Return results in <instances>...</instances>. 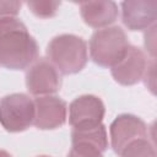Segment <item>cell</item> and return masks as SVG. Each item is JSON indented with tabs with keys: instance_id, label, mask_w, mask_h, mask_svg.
I'll list each match as a JSON object with an SVG mask.
<instances>
[{
	"instance_id": "1",
	"label": "cell",
	"mask_w": 157,
	"mask_h": 157,
	"mask_svg": "<svg viewBox=\"0 0 157 157\" xmlns=\"http://www.w3.org/2000/svg\"><path fill=\"white\" fill-rule=\"evenodd\" d=\"M39 47L26 25L17 17L0 20V65L10 70H26L37 59Z\"/></svg>"
},
{
	"instance_id": "2",
	"label": "cell",
	"mask_w": 157,
	"mask_h": 157,
	"mask_svg": "<svg viewBox=\"0 0 157 157\" xmlns=\"http://www.w3.org/2000/svg\"><path fill=\"white\" fill-rule=\"evenodd\" d=\"M48 60L63 75L80 72L88 61L87 43L76 34H59L50 39L47 45Z\"/></svg>"
},
{
	"instance_id": "3",
	"label": "cell",
	"mask_w": 157,
	"mask_h": 157,
	"mask_svg": "<svg viewBox=\"0 0 157 157\" xmlns=\"http://www.w3.org/2000/svg\"><path fill=\"white\" fill-rule=\"evenodd\" d=\"M129 38L119 26H109L93 32L90 39V56L94 64L102 67H113L126 54Z\"/></svg>"
},
{
	"instance_id": "4",
	"label": "cell",
	"mask_w": 157,
	"mask_h": 157,
	"mask_svg": "<svg viewBox=\"0 0 157 157\" xmlns=\"http://www.w3.org/2000/svg\"><path fill=\"white\" fill-rule=\"evenodd\" d=\"M34 101L26 93H11L0 98V124L9 132L27 130L34 121Z\"/></svg>"
},
{
	"instance_id": "5",
	"label": "cell",
	"mask_w": 157,
	"mask_h": 157,
	"mask_svg": "<svg viewBox=\"0 0 157 157\" xmlns=\"http://www.w3.org/2000/svg\"><path fill=\"white\" fill-rule=\"evenodd\" d=\"M61 77L59 71L48 60L37 59L26 72V87L32 96H50L60 90Z\"/></svg>"
},
{
	"instance_id": "6",
	"label": "cell",
	"mask_w": 157,
	"mask_h": 157,
	"mask_svg": "<svg viewBox=\"0 0 157 157\" xmlns=\"http://www.w3.org/2000/svg\"><path fill=\"white\" fill-rule=\"evenodd\" d=\"M110 146L118 155L131 142L147 137L146 123L134 114H119L109 126Z\"/></svg>"
},
{
	"instance_id": "7",
	"label": "cell",
	"mask_w": 157,
	"mask_h": 157,
	"mask_svg": "<svg viewBox=\"0 0 157 157\" xmlns=\"http://www.w3.org/2000/svg\"><path fill=\"white\" fill-rule=\"evenodd\" d=\"M105 114L104 103L94 94H82L69 105V124L72 129L90 128L102 124Z\"/></svg>"
},
{
	"instance_id": "8",
	"label": "cell",
	"mask_w": 157,
	"mask_h": 157,
	"mask_svg": "<svg viewBox=\"0 0 157 157\" xmlns=\"http://www.w3.org/2000/svg\"><path fill=\"white\" fill-rule=\"evenodd\" d=\"M33 125L40 130H53L63 126L67 118V105L58 96H40L34 99Z\"/></svg>"
},
{
	"instance_id": "9",
	"label": "cell",
	"mask_w": 157,
	"mask_h": 157,
	"mask_svg": "<svg viewBox=\"0 0 157 157\" xmlns=\"http://www.w3.org/2000/svg\"><path fill=\"white\" fill-rule=\"evenodd\" d=\"M121 21L130 31H146L157 20L156 0H128L120 4Z\"/></svg>"
},
{
	"instance_id": "10",
	"label": "cell",
	"mask_w": 157,
	"mask_h": 157,
	"mask_svg": "<svg viewBox=\"0 0 157 157\" xmlns=\"http://www.w3.org/2000/svg\"><path fill=\"white\" fill-rule=\"evenodd\" d=\"M147 65L148 60L146 54L140 48L130 45L125 56L110 67V74L118 83L123 86H131L142 80Z\"/></svg>"
},
{
	"instance_id": "11",
	"label": "cell",
	"mask_w": 157,
	"mask_h": 157,
	"mask_svg": "<svg viewBox=\"0 0 157 157\" xmlns=\"http://www.w3.org/2000/svg\"><path fill=\"white\" fill-rule=\"evenodd\" d=\"M80 15L83 22L96 29L109 27L119 16L118 5L110 0L80 2Z\"/></svg>"
},
{
	"instance_id": "12",
	"label": "cell",
	"mask_w": 157,
	"mask_h": 157,
	"mask_svg": "<svg viewBox=\"0 0 157 157\" xmlns=\"http://www.w3.org/2000/svg\"><path fill=\"white\" fill-rule=\"evenodd\" d=\"M88 144L102 152L107 151L108 148V134L107 129L103 124L90 126V128H80L72 129L71 131V144Z\"/></svg>"
},
{
	"instance_id": "13",
	"label": "cell",
	"mask_w": 157,
	"mask_h": 157,
	"mask_svg": "<svg viewBox=\"0 0 157 157\" xmlns=\"http://www.w3.org/2000/svg\"><path fill=\"white\" fill-rule=\"evenodd\" d=\"M120 157H156L153 144L147 137L136 140L126 146L119 155Z\"/></svg>"
},
{
	"instance_id": "14",
	"label": "cell",
	"mask_w": 157,
	"mask_h": 157,
	"mask_svg": "<svg viewBox=\"0 0 157 157\" xmlns=\"http://www.w3.org/2000/svg\"><path fill=\"white\" fill-rule=\"evenodd\" d=\"M26 5L34 16L39 18H50L58 13L60 1H27Z\"/></svg>"
},
{
	"instance_id": "15",
	"label": "cell",
	"mask_w": 157,
	"mask_h": 157,
	"mask_svg": "<svg viewBox=\"0 0 157 157\" xmlns=\"http://www.w3.org/2000/svg\"><path fill=\"white\" fill-rule=\"evenodd\" d=\"M66 157H103V152L88 144H72Z\"/></svg>"
},
{
	"instance_id": "16",
	"label": "cell",
	"mask_w": 157,
	"mask_h": 157,
	"mask_svg": "<svg viewBox=\"0 0 157 157\" xmlns=\"http://www.w3.org/2000/svg\"><path fill=\"white\" fill-rule=\"evenodd\" d=\"M20 1H0V20L6 17H16L21 9Z\"/></svg>"
},
{
	"instance_id": "17",
	"label": "cell",
	"mask_w": 157,
	"mask_h": 157,
	"mask_svg": "<svg viewBox=\"0 0 157 157\" xmlns=\"http://www.w3.org/2000/svg\"><path fill=\"white\" fill-rule=\"evenodd\" d=\"M144 38H145L144 42H145L146 50L151 54L152 59H155V54H156V39H155L156 38V25L150 27L148 29H146Z\"/></svg>"
},
{
	"instance_id": "18",
	"label": "cell",
	"mask_w": 157,
	"mask_h": 157,
	"mask_svg": "<svg viewBox=\"0 0 157 157\" xmlns=\"http://www.w3.org/2000/svg\"><path fill=\"white\" fill-rule=\"evenodd\" d=\"M155 69H156V63H155V59L151 60V63H148L147 65V69L144 74V82H145V86L147 88L151 90L152 93H155V86H156V75H155Z\"/></svg>"
},
{
	"instance_id": "19",
	"label": "cell",
	"mask_w": 157,
	"mask_h": 157,
	"mask_svg": "<svg viewBox=\"0 0 157 157\" xmlns=\"http://www.w3.org/2000/svg\"><path fill=\"white\" fill-rule=\"evenodd\" d=\"M0 157H12V156L5 150H0Z\"/></svg>"
},
{
	"instance_id": "20",
	"label": "cell",
	"mask_w": 157,
	"mask_h": 157,
	"mask_svg": "<svg viewBox=\"0 0 157 157\" xmlns=\"http://www.w3.org/2000/svg\"><path fill=\"white\" fill-rule=\"evenodd\" d=\"M37 157H50V156H47V155H40V156H37Z\"/></svg>"
}]
</instances>
